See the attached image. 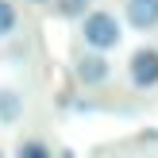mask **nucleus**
<instances>
[{
	"label": "nucleus",
	"instance_id": "1",
	"mask_svg": "<svg viewBox=\"0 0 158 158\" xmlns=\"http://www.w3.org/2000/svg\"><path fill=\"white\" fill-rule=\"evenodd\" d=\"M81 39H85V46H93V50H112V46H120V39H123L120 19H116L112 12H89L81 19Z\"/></svg>",
	"mask_w": 158,
	"mask_h": 158
},
{
	"label": "nucleus",
	"instance_id": "2",
	"mask_svg": "<svg viewBox=\"0 0 158 158\" xmlns=\"http://www.w3.org/2000/svg\"><path fill=\"white\" fill-rule=\"evenodd\" d=\"M127 73H131L135 89H154L158 85V50L154 46H139L127 62Z\"/></svg>",
	"mask_w": 158,
	"mask_h": 158
},
{
	"label": "nucleus",
	"instance_id": "3",
	"mask_svg": "<svg viewBox=\"0 0 158 158\" xmlns=\"http://www.w3.org/2000/svg\"><path fill=\"white\" fill-rule=\"evenodd\" d=\"M73 73H77V81H81V85H89V89H93V85H104V81H108L112 66H108L104 50H93V54H81V58H77Z\"/></svg>",
	"mask_w": 158,
	"mask_h": 158
},
{
	"label": "nucleus",
	"instance_id": "4",
	"mask_svg": "<svg viewBox=\"0 0 158 158\" xmlns=\"http://www.w3.org/2000/svg\"><path fill=\"white\" fill-rule=\"evenodd\" d=\"M127 23L135 31L158 27V0H127Z\"/></svg>",
	"mask_w": 158,
	"mask_h": 158
},
{
	"label": "nucleus",
	"instance_id": "5",
	"mask_svg": "<svg viewBox=\"0 0 158 158\" xmlns=\"http://www.w3.org/2000/svg\"><path fill=\"white\" fill-rule=\"evenodd\" d=\"M23 120V93L19 89H0V123L12 127Z\"/></svg>",
	"mask_w": 158,
	"mask_h": 158
},
{
	"label": "nucleus",
	"instance_id": "6",
	"mask_svg": "<svg viewBox=\"0 0 158 158\" xmlns=\"http://www.w3.org/2000/svg\"><path fill=\"white\" fill-rule=\"evenodd\" d=\"M15 158H54V151L43 139H23V143L15 147Z\"/></svg>",
	"mask_w": 158,
	"mask_h": 158
},
{
	"label": "nucleus",
	"instance_id": "7",
	"mask_svg": "<svg viewBox=\"0 0 158 158\" xmlns=\"http://www.w3.org/2000/svg\"><path fill=\"white\" fill-rule=\"evenodd\" d=\"M15 27H19V12H15V4H12V0H0V39H8Z\"/></svg>",
	"mask_w": 158,
	"mask_h": 158
},
{
	"label": "nucleus",
	"instance_id": "8",
	"mask_svg": "<svg viewBox=\"0 0 158 158\" xmlns=\"http://www.w3.org/2000/svg\"><path fill=\"white\" fill-rule=\"evenodd\" d=\"M85 4H89V0H62V4H58V15H66V19L85 15Z\"/></svg>",
	"mask_w": 158,
	"mask_h": 158
},
{
	"label": "nucleus",
	"instance_id": "9",
	"mask_svg": "<svg viewBox=\"0 0 158 158\" xmlns=\"http://www.w3.org/2000/svg\"><path fill=\"white\" fill-rule=\"evenodd\" d=\"M58 158H73V151H62V154H58Z\"/></svg>",
	"mask_w": 158,
	"mask_h": 158
},
{
	"label": "nucleus",
	"instance_id": "10",
	"mask_svg": "<svg viewBox=\"0 0 158 158\" xmlns=\"http://www.w3.org/2000/svg\"><path fill=\"white\" fill-rule=\"evenodd\" d=\"M31 4H46V0H31Z\"/></svg>",
	"mask_w": 158,
	"mask_h": 158
},
{
	"label": "nucleus",
	"instance_id": "11",
	"mask_svg": "<svg viewBox=\"0 0 158 158\" xmlns=\"http://www.w3.org/2000/svg\"><path fill=\"white\" fill-rule=\"evenodd\" d=\"M0 158H8V154H4V151H0Z\"/></svg>",
	"mask_w": 158,
	"mask_h": 158
}]
</instances>
